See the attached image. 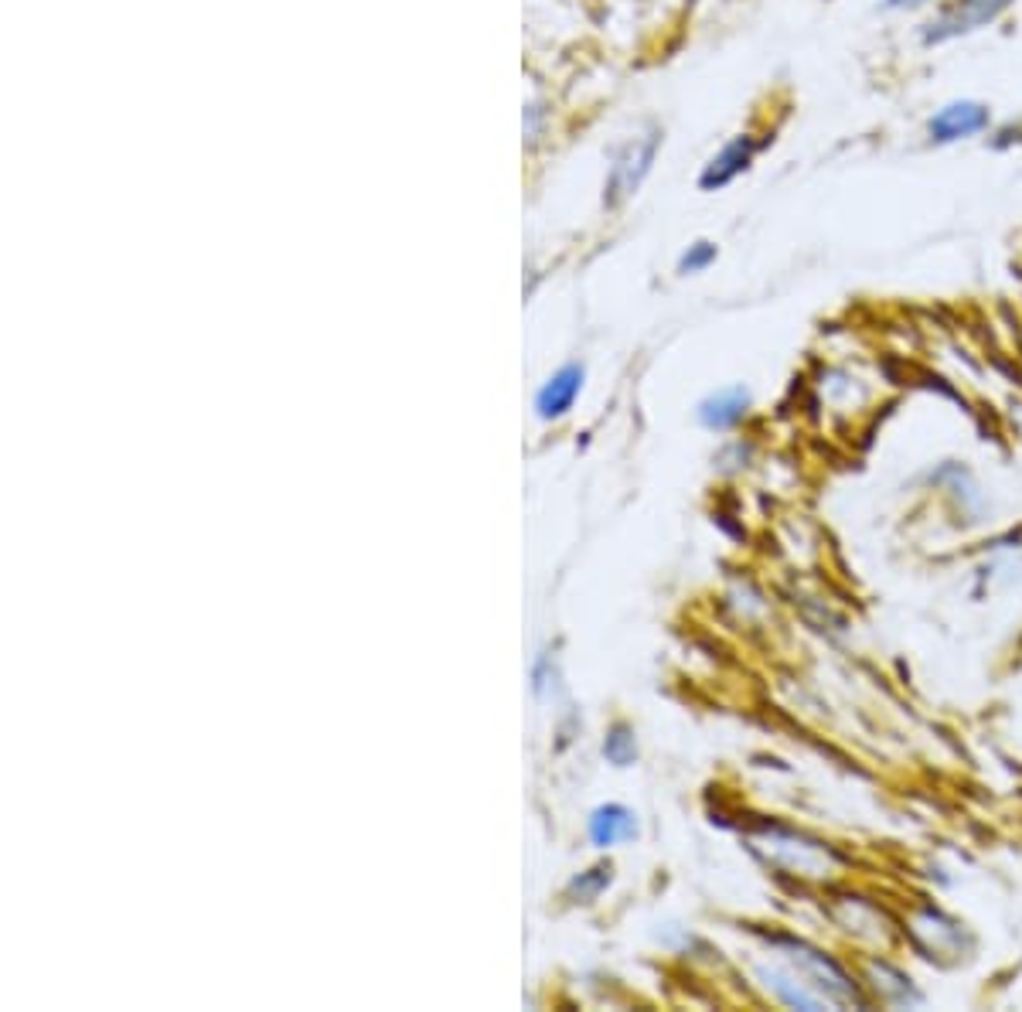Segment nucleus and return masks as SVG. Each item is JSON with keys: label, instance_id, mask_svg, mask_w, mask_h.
<instances>
[{"label": "nucleus", "instance_id": "0eeeda50", "mask_svg": "<svg viewBox=\"0 0 1022 1012\" xmlns=\"http://www.w3.org/2000/svg\"><path fill=\"white\" fill-rule=\"evenodd\" d=\"M637 835V822L624 805H604L589 815V839L601 849H611L617 842H631Z\"/></svg>", "mask_w": 1022, "mask_h": 1012}, {"label": "nucleus", "instance_id": "6e6552de", "mask_svg": "<svg viewBox=\"0 0 1022 1012\" xmlns=\"http://www.w3.org/2000/svg\"><path fill=\"white\" fill-rule=\"evenodd\" d=\"M604 757H607L614 767H631V764H634V757H637V740H634L631 726H624V723L611 726V733H607V740H604Z\"/></svg>", "mask_w": 1022, "mask_h": 1012}, {"label": "nucleus", "instance_id": "7ed1b4c3", "mask_svg": "<svg viewBox=\"0 0 1022 1012\" xmlns=\"http://www.w3.org/2000/svg\"><path fill=\"white\" fill-rule=\"evenodd\" d=\"M989 123H992L989 106H982L975 99H957V102H947L944 110H937L931 117L927 133H931L934 143H957V140L982 133Z\"/></svg>", "mask_w": 1022, "mask_h": 1012}, {"label": "nucleus", "instance_id": "1a4fd4ad", "mask_svg": "<svg viewBox=\"0 0 1022 1012\" xmlns=\"http://www.w3.org/2000/svg\"><path fill=\"white\" fill-rule=\"evenodd\" d=\"M611 883V866H597V870H589V873H583L579 880H573V886H569V893L576 896V900H594L604 886Z\"/></svg>", "mask_w": 1022, "mask_h": 1012}, {"label": "nucleus", "instance_id": "f03ea898", "mask_svg": "<svg viewBox=\"0 0 1022 1012\" xmlns=\"http://www.w3.org/2000/svg\"><path fill=\"white\" fill-rule=\"evenodd\" d=\"M655 150H658V133L634 137L621 147V153L614 157V168H611V181H607V201L611 205L624 201L641 185V178L648 175V168L655 161Z\"/></svg>", "mask_w": 1022, "mask_h": 1012}, {"label": "nucleus", "instance_id": "39448f33", "mask_svg": "<svg viewBox=\"0 0 1022 1012\" xmlns=\"http://www.w3.org/2000/svg\"><path fill=\"white\" fill-rule=\"evenodd\" d=\"M746 409H750V393L743 386H730L698 406V419H703V426H710V430H733L736 423H743Z\"/></svg>", "mask_w": 1022, "mask_h": 1012}, {"label": "nucleus", "instance_id": "423d86ee", "mask_svg": "<svg viewBox=\"0 0 1022 1012\" xmlns=\"http://www.w3.org/2000/svg\"><path fill=\"white\" fill-rule=\"evenodd\" d=\"M750 161H753V140L740 137V140L726 143V147L720 150V157H713L710 168L703 171V178H698V185H703L706 191L723 188V185H730L736 175H743V171L750 168Z\"/></svg>", "mask_w": 1022, "mask_h": 1012}, {"label": "nucleus", "instance_id": "9b49d317", "mask_svg": "<svg viewBox=\"0 0 1022 1012\" xmlns=\"http://www.w3.org/2000/svg\"><path fill=\"white\" fill-rule=\"evenodd\" d=\"M927 0H883L886 11H913V8H924Z\"/></svg>", "mask_w": 1022, "mask_h": 1012}, {"label": "nucleus", "instance_id": "9d476101", "mask_svg": "<svg viewBox=\"0 0 1022 1012\" xmlns=\"http://www.w3.org/2000/svg\"><path fill=\"white\" fill-rule=\"evenodd\" d=\"M716 259V246L713 242H695V246H688V252L678 259V270L682 274H698V270H706V266Z\"/></svg>", "mask_w": 1022, "mask_h": 1012}, {"label": "nucleus", "instance_id": "20e7f679", "mask_svg": "<svg viewBox=\"0 0 1022 1012\" xmlns=\"http://www.w3.org/2000/svg\"><path fill=\"white\" fill-rule=\"evenodd\" d=\"M579 386H583V368L579 365L559 368L556 376L539 389V396H535V409H539L543 419H559L563 413L573 409V403L579 396Z\"/></svg>", "mask_w": 1022, "mask_h": 1012}, {"label": "nucleus", "instance_id": "f257e3e1", "mask_svg": "<svg viewBox=\"0 0 1022 1012\" xmlns=\"http://www.w3.org/2000/svg\"><path fill=\"white\" fill-rule=\"evenodd\" d=\"M1012 0H947V4L924 24V44H944L961 34H972L1009 11Z\"/></svg>", "mask_w": 1022, "mask_h": 1012}]
</instances>
